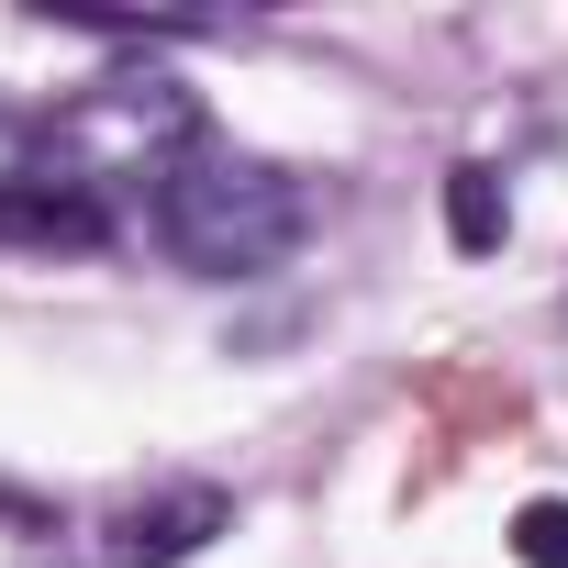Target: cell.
Segmentation results:
<instances>
[{
	"mask_svg": "<svg viewBox=\"0 0 568 568\" xmlns=\"http://www.w3.org/2000/svg\"><path fill=\"white\" fill-rule=\"evenodd\" d=\"M145 223H156V245L190 278H267L313 234V190H302V168H278V156L190 134L179 156L145 168Z\"/></svg>",
	"mask_w": 568,
	"mask_h": 568,
	"instance_id": "6da1fadb",
	"label": "cell"
},
{
	"mask_svg": "<svg viewBox=\"0 0 568 568\" xmlns=\"http://www.w3.org/2000/svg\"><path fill=\"white\" fill-rule=\"evenodd\" d=\"M0 245L23 256H101L112 245V190L101 168L57 156V168H0Z\"/></svg>",
	"mask_w": 568,
	"mask_h": 568,
	"instance_id": "7a4b0ae2",
	"label": "cell"
},
{
	"mask_svg": "<svg viewBox=\"0 0 568 568\" xmlns=\"http://www.w3.org/2000/svg\"><path fill=\"white\" fill-rule=\"evenodd\" d=\"M212 535H234V501H223L212 479H179V490H156V501H123L112 535H101V557H112V568H190Z\"/></svg>",
	"mask_w": 568,
	"mask_h": 568,
	"instance_id": "3957f363",
	"label": "cell"
},
{
	"mask_svg": "<svg viewBox=\"0 0 568 568\" xmlns=\"http://www.w3.org/2000/svg\"><path fill=\"white\" fill-rule=\"evenodd\" d=\"M446 234L468 256H490L513 234V201H501V168H446Z\"/></svg>",
	"mask_w": 568,
	"mask_h": 568,
	"instance_id": "277c9868",
	"label": "cell"
},
{
	"mask_svg": "<svg viewBox=\"0 0 568 568\" xmlns=\"http://www.w3.org/2000/svg\"><path fill=\"white\" fill-rule=\"evenodd\" d=\"M513 557L524 568H568V501H524L513 513Z\"/></svg>",
	"mask_w": 568,
	"mask_h": 568,
	"instance_id": "5b68a950",
	"label": "cell"
},
{
	"mask_svg": "<svg viewBox=\"0 0 568 568\" xmlns=\"http://www.w3.org/2000/svg\"><path fill=\"white\" fill-rule=\"evenodd\" d=\"M0 524H12V535H57V513L34 490H12V479H0Z\"/></svg>",
	"mask_w": 568,
	"mask_h": 568,
	"instance_id": "8992f818",
	"label": "cell"
}]
</instances>
